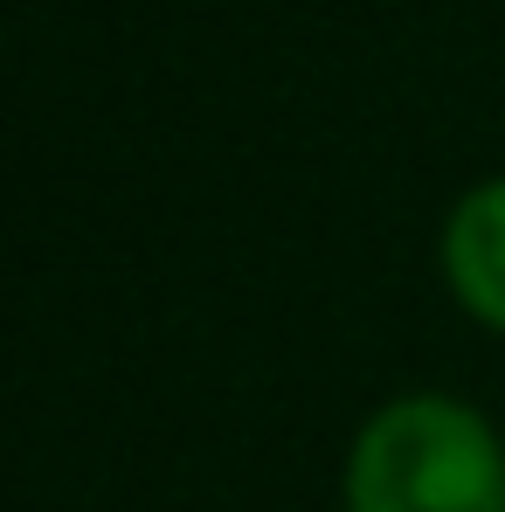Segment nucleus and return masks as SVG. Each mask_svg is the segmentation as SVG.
Listing matches in <instances>:
<instances>
[{
    "label": "nucleus",
    "instance_id": "obj_1",
    "mask_svg": "<svg viewBox=\"0 0 505 512\" xmlns=\"http://www.w3.org/2000/svg\"><path fill=\"white\" fill-rule=\"evenodd\" d=\"M346 512H505V450L457 395H402L360 429Z\"/></svg>",
    "mask_w": 505,
    "mask_h": 512
},
{
    "label": "nucleus",
    "instance_id": "obj_2",
    "mask_svg": "<svg viewBox=\"0 0 505 512\" xmlns=\"http://www.w3.org/2000/svg\"><path fill=\"white\" fill-rule=\"evenodd\" d=\"M443 277L457 291V305L505 333V180H485L471 187L450 222H443Z\"/></svg>",
    "mask_w": 505,
    "mask_h": 512
}]
</instances>
